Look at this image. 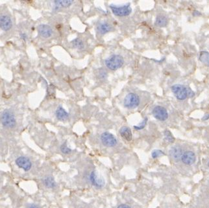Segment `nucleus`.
Wrapping results in <instances>:
<instances>
[{
    "label": "nucleus",
    "mask_w": 209,
    "mask_h": 208,
    "mask_svg": "<svg viewBox=\"0 0 209 208\" xmlns=\"http://www.w3.org/2000/svg\"><path fill=\"white\" fill-rule=\"evenodd\" d=\"M0 121L2 125L8 128H12L16 125L15 114L9 110H5L0 116Z\"/></svg>",
    "instance_id": "nucleus-1"
},
{
    "label": "nucleus",
    "mask_w": 209,
    "mask_h": 208,
    "mask_svg": "<svg viewBox=\"0 0 209 208\" xmlns=\"http://www.w3.org/2000/svg\"><path fill=\"white\" fill-rule=\"evenodd\" d=\"M106 67L113 71L117 70L122 67L124 64L123 58L119 55H114L106 59L105 61Z\"/></svg>",
    "instance_id": "nucleus-2"
},
{
    "label": "nucleus",
    "mask_w": 209,
    "mask_h": 208,
    "mask_svg": "<svg viewBox=\"0 0 209 208\" xmlns=\"http://www.w3.org/2000/svg\"><path fill=\"white\" fill-rule=\"evenodd\" d=\"M140 101V100L139 95L134 93H129L124 99L123 105L128 109H133L139 107Z\"/></svg>",
    "instance_id": "nucleus-3"
},
{
    "label": "nucleus",
    "mask_w": 209,
    "mask_h": 208,
    "mask_svg": "<svg viewBox=\"0 0 209 208\" xmlns=\"http://www.w3.org/2000/svg\"><path fill=\"white\" fill-rule=\"evenodd\" d=\"M110 8H111V10H112L113 14L115 16H117L119 17L129 16L131 14L132 11L129 3H127L126 5H123L122 6L110 5Z\"/></svg>",
    "instance_id": "nucleus-4"
},
{
    "label": "nucleus",
    "mask_w": 209,
    "mask_h": 208,
    "mask_svg": "<svg viewBox=\"0 0 209 208\" xmlns=\"http://www.w3.org/2000/svg\"><path fill=\"white\" fill-rule=\"evenodd\" d=\"M171 91L176 98L179 101H183L188 97V88L181 85H175L171 87Z\"/></svg>",
    "instance_id": "nucleus-5"
},
{
    "label": "nucleus",
    "mask_w": 209,
    "mask_h": 208,
    "mask_svg": "<svg viewBox=\"0 0 209 208\" xmlns=\"http://www.w3.org/2000/svg\"><path fill=\"white\" fill-rule=\"evenodd\" d=\"M101 140L103 145L108 147H113L117 144L115 137L109 132H105L101 136Z\"/></svg>",
    "instance_id": "nucleus-6"
},
{
    "label": "nucleus",
    "mask_w": 209,
    "mask_h": 208,
    "mask_svg": "<svg viewBox=\"0 0 209 208\" xmlns=\"http://www.w3.org/2000/svg\"><path fill=\"white\" fill-rule=\"evenodd\" d=\"M152 114L155 119L161 121H166L168 117V113L166 109L161 106L155 107L153 110Z\"/></svg>",
    "instance_id": "nucleus-7"
},
{
    "label": "nucleus",
    "mask_w": 209,
    "mask_h": 208,
    "mask_svg": "<svg viewBox=\"0 0 209 208\" xmlns=\"http://www.w3.org/2000/svg\"><path fill=\"white\" fill-rule=\"evenodd\" d=\"M16 164L20 169H22L24 171H28L32 167V163L29 158L25 156H20L18 158L16 161Z\"/></svg>",
    "instance_id": "nucleus-8"
},
{
    "label": "nucleus",
    "mask_w": 209,
    "mask_h": 208,
    "mask_svg": "<svg viewBox=\"0 0 209 208\" xmlns=\"http://www.w3.org/2000/svg\"><path fill=\"white\" fill-rule=\"evenodd\" d=\"M12 27V21L11 18L5 14L0 16V28L4 31H8Z\"/></svg>",
    "instance_id": "nucleus-9"
},
{
    "label": "nucleus",
    "mask_w": 209,
    "mask_h": 208,
    "mask_svg": "<svg viewBox=\"0 0 209 208\" xmlns=\"http://www.w3.org/2000/svg\"><path fill=\"white\" fill-rule=\"evenodd\" d=\"M181 160L186 165H192L196 160V156L192 151H186L183 154Z\"/></svg>",
    "instance_id": "nucleus-10"
},
{
    "label": "nucleus",
    "mask_w": 209,
    "mask_h": 208,
    "mask_svg": "<svg viewBox=\"0 0 209 208\" xmlns=\"http://www.w3.org/2000/svg\"><path fill=\"white\" fill-rule=\"evenodd\" d=\"M90 180L92 184L93 185H94L96 187L100 188L103 187L105 185V180H103V178L99 177L96 173V172L94 171L91 172V173L90 174Z\"/></svg>",
    "instance_id": "nucleus-11"
},
{
    "label": "nucleus",
    "mask_w": 209,
    "mask_h": 208,
    "mask_svg": "<svg viewBox=\"0 0 209 208\" xmlns=\"http://www.w3.org/2000/svg\"><path fill=\"white\" fill-rule=\"evenodd\" d=\"M38 31L42 37L45 38H50L53 34V29L51 27L46 24H41L38 25Z\"/></svg>",
    "instance_id": "nucleus-12"
},
{
    "label": "nucleus",
    "mask_w": 209,
    "mask_h": 208,
    "mask_svg": "<svg viewBox=\"0 0 209 208\" xmlns=\"http://www.w3.org/2000/svg\"><path fill=\"white\" fill-rule=\"evenodd\" d=\"M170 154L173 159H174L176 161H179L183 156V150L180 147L175 146L170 149Z\"/></svg>",
    "instance_id": "nucleus-13"
},
{
    "label": "nucleus",
    "mask_w": 209,
    "mask_h": 208,
    "mask_svg": "<svg viewBox=\"0 0 209 208\" xmlns=\"http://www.w3.org/2000/svg\"><path fill=\"white\" fill-rule=\"evenodd\" d=\"M119 134L122 138L127 141H131L132 139V134L130 128L127 126H123L119 129Z\"/></svg>",
    "instance_id": "nucleus-14"
},
{
    "label": "nucleus",
    "mask_w": 209,
    "mask_h": 208,
    "mask_svg": "<svg viewBox=\"0 0 209 208\" xmlns=\"http://www.w3.org/2000/svg\"><path fill=\"white\" fill-rule=\"evenodd\" d=\"M111 30H112V26L107 22H101L97 27V32L101 34H105L110 31Z\"/></svg>",
    "instance_id": "nucleus-15"
},
{
    "label": "nucleus",
    "mask_w": 209,
    "mask_h": 208,
    "mask_svg": "<svg viewBox=\"0 0 209 208\" xmlns=\"http://www.w3.org/2000/svg\"><path fill=\"white\" fill-rule=\"evenodd\" d=\"M55 115L57 119L59 121H64L66 119H67L69 116L68 113L66 112L64 108L62 107L61 106H59V107L57 108Z\"/></svg>",
    "instance_id": "nucleus-16"
},
{
    "label": "nucleus",
    "mask_w": 209,
    "mask_h": 208,
    "mask_svg": "<svg viewBox=\"0 0 209 208\" xmlns=\"http://www.w3.org/2000/svg\"><path fill=\"white\" fill-rule=\"evenodd\" d=\"M168 19L164 16H158L155 20V25L159 27H164L168 25Z\"/></svg>",
    "instance_id": "nucleus-17"
},
{
    "label": "nucleus",
    "mask_w": 209,
    "mask_h": 208,
    "mask_svg": "<svg viewBox=\"0 0 209 208\" xmlns=\"http://www.w3.org/2000/svg\"><path fill=\"white\" fill-rule=\"evenodd\" d=\"M199 60L207 66H209V53L207 51H201L199 56Z\"/></svg>",
    "instance_id": "nucleus-18"
},
{
    "label": "nucleus",
    "mask_w": 209,
    "mask_h": 208,
    "mask_svg": "<svg viewBox=\"0 0 209 208\" xmlns=\"http://www.w3.org/2000/svg\"><path fill=\"white\" fill-rule=\"evenodd\" d=\"M44 183L48 188H54L56 186V182L54 178L51 176H48L44 180Z\"/></svg>",
    "instance_id": "nucleus-19"
},
{
    "label": "nucleus",
    "mask_w": 209,
    "mask_h": 208,
    "mask_svg": "<svg viewBox=\"0 0 209 208\" xmlns=\"http://www.w3.org/2000/svg\"><path fill=\"white\" fill-rule=\"evenodd\" d=\"M72 0H63V1H55V6L57 7H68L73 3Z\"/></svg>",
    "instance_id": "nucleus-20"
},
{
    "label": "nucleus",
    "mask_w": 209,
    "mask_h": 208,
    "mask_svg": "<svg viewBox=\"0 0 209 208\" xmlns=\"http://www.w3.org/2000/svg\"><path fill=\"white\" fill-rule=\"evenodd\" d=\"M164 141L168 143H173L175 141V138L171 132L169 130H166L164 132Z\"/></svg>",
    "instance_id": "nucleus-21"
},
{
    "label": "nucleus",
    "mask_w": 209,
    "mask_h": 208,
    "mask_svg": "<svg viewBox=\"0 0 209 208\" xmlns=\"http://www.w3.org/2000/svg\"><path fill=\"white\" fill-rule=\"evenodd\" d=\"M72 44L74 47L78 49V50H83V49L84 47L83 42L79 38L73 40L72 41Z\"/></svg>",
    "instance_id": "nucleus-22"
},
{
    "label": "nucleus",
    "mask_w": 209,
    "mask_h": 208,
    "mask_svg": "<svg viewBox=\"0 0 209 208\" xmlns=\"http://www.w3.org/2000/svg\"><path fill=\"white\" fill-rule=\"evenodd\" d=\"M60 150L62 152L65 154H70L71 152H72V149H70L67 146V143H66V141H65V142L61 145Z\"/></svg>",
    "instance_id": "nucleus-23"
},
{
    "label": "nucleus",
    "mask_w": 209,
    "mask_h": 208,
    "mask_svg": "<svg viewBox=\"0 0 209 208\" xmlns=\"http://www.w3.org/2000/svg\"><path fill=\"white\" fill-rule=\"evenodd\" d=\"M147 122H148V118L145 117L143 121H142V123H140L139 125H136V126H134V128L137 130H140L143 129V128H145V126L147 125Z\"/></svg>",
    "instance_id": "nucleus-24"
},
{
    "label": "nucleus",
    "mask_w": 209,
    "mask_h": 208,
    "mask_svg": "<svg viewBox=\"0 0 209 208\" xmlns=\"http://www.w3.org/2000/svg\"><path fill=\"white\" fill-rule=\"evenodd\" d=\"M164 154H164V152L162 151V150L157 149V150H153V151L152 152V156L153 158L155 159V158H158L160 156H162Z\"/></svg>",
    "instance_id": "nucleus-25"
},
{
    "label": "nucleus",
    "mask_w": 209,
    "mask_h": 208,
    "mask_svg": "<svg viewBox=\"0 0 209 208\" xmlns=\"http://www.w3.org/2000/svg\"><path fill=\"white\" fill-rule=\"evenodd\" d=\"M20 36L21 39H22L24 41H26L27 39H28V35H27L25 33H21L20 34Z\"/></svg>",
    "instance_id": "nucleus-26"
},
{
    "label": "nucleus",
    "mask_w": 209,
    "mask_h": 208,
    "mask_svg": "<svg viewBox=\"0 0 209 208\" xmlns=\"http://www.w3.org/2000/svg\"><path fill=\"white\" fill-rule=\"evenodd\" d=\"M195 94H194V92L190 89V88H188V97H192L193 96H194Z\"/></svg>",
    "instance_id": "nucleus-27"
},
{
    "label": "nucleus",
    "mask_w": 209,
    "mask_h": 208,
    "mask_svg": "<svg viewBox=\"0 0 209 208\" xmlns=\"http://www.w3.org/2000/svg\"><path fill=\"white\" fill-rule=\"evenodd\" d=\"M201 12L198 11H195L194 12H193V16H201Z\"/></svg>",
    "instance_id": "nucleus-28"
},
{
    "label": "nucleus",
    "mask_w": 209,
    "mask_h": 208,
    "mask_svg": "<svg viewBox=\"0 0 209 208\" xmlns=\"http://www.w3.org/2000/svg\"><path fill=\"white\" fill-rule=\"evenodd\" d=\"M118 208H131V207L127 204H121L118 207Z\"/></svg>",
    "instance_id": "nucleus-29"
},
{
    "label": "nucleus",
    "mask_w": 209,
    "mask_h": 208,
    "mask_svg": "<svg viewBox=\"0 0 209 208\" xmlns=\"http://www.w3.org/2000/svg\"><path fill=\"white\" fill-rule=\"evenodd\" d=\"M208 119H209V114L205 115V116H204L202 118L203 120H208Z\"/></svg>",
    "instance_id": "nucleus-30"
},
{
    "label": "nucleus",
    "mask_w": 209,
    "mask_h": 208,
    "mask_svg": "<svg viewBox=\"0 0 209 208\" xmlns=\"http://www.w3.org/2000/svg\"><path fill=\"white\" fill-rule=\"evenodd\" d=\"M29 208H39L37 205H35V204H31Z\"/></svg>",
    "instance_id": "nucleus-31"
},
{
    "label": "nucleus",
    "mask_w": 209,
    "mask_h": 208,
    "mask_svg": "<svg viewBox=\"0 0 209 208\" xmlns=\"http://www.w3.org/2000/svg\"><path fill=\"white\" fill-rule=\"evenodd\" d=\"M208 167H209V162H208Z\"/></svg>",
    "instance_id": "nucleus-32"
}]
</instances>
